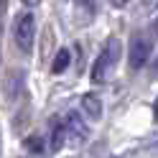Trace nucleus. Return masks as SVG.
<instances>
[{
	"mask_svg": "<svg viewBox=\"0 0 158 158\" xmlns=\"http://www.w3.org/2000/svg\"><path fill=\"white\" fill-rule=\"evenodd\" d=\"M13 38H15V46L23 54H28L33 48V38H36V18H33V13H21L18 15L15 28H13Z\"/></svg>",
	"mask_w": 158,
	"mask_h": 158,
	"instance_id": "1",
	"label": "nucleus"
},
{
	"mask_svg": "<svg viewBox=\"0 0 158 158\" xmlns=\"http://www.w3.org/2000/svg\"><path fill=\"white\" fill-rule=\"evenodd\" d=\"M117 59H120V41H117V38H110L107 46L102 48V54L97 56L94 66H92V79L94 82H102V79L107 77V72L115 66Z\"/></svg>",
	"mask_w": 158,
	"mask_h": 158,
	"instance_id": "2",
	"label": "nucleus"
},
{
	"mask_svg": "<svg viewBox=\"0 0 158 158\" xmlns=\"http://www.w3.org/2000/svg\"><path fill=\"white\" fill-rule=\"evenodd\" d=\"M151 51H153L151 38L135 36L133 41H130V54H127V59H130V66H133V69H143L145 61L151 59Z\"/></svg>",
	"mask_w": 158,
	"mask_h": 158,
	"instance_id": "3",
	"label": "nucleus"
},
{
	"mask_svg": "<svg viewBox=\"0 0 158 158\" xmlns=\"http://www.w3.org/2000/svg\"><path fill=\"white\" fill-rule=\"evenodd\" d=\"M64 127H66V135L72 138V143H82L84 138H87V125L82 123V117H79L77 112H72V115L66 117Z\"/></svg>",
	"mask_w": 158,
	"mask_h": 158,
	"instance_id": "4",
	"label": "nucleus"
},
{
	"mask_svg": "<svg viewBox=\"0 0 158 158\" xmlns=\"http://www.w3.org/2000/svg\"><path fill=\"white\" fill-rule=\"evenodd\" d=\"M82 107H84V112L92 117V120H97V117L102 115V102H100V97H94V94H84L82 97Z\"/></svg>",
	"mask_w": 158,
	"mask_h": 158,
	"instance_id": "5",
	"label": "nucleus"
},
{
	"mask_svg": "<svg viewBox=\"0 0 158 158\" xmlns=\"http://www.w3.org/2000/svg\"><path fill=\"white\" fill-rule=\"evenodd\" d=\"M64 138H66V127H64V123H54V127H51V143H48L51 153H56L59 148L64 145Z\"/></svg>",
	"mask_w": 158,
	"mask_h": 158,
	"instance_id": "6",
	"label": "nucleus"
},
{
	"mask_svg": "<svg viewBox=\"0 0 158 158\" xmlns=\"http://www.w3.org/2000/svg\"><path fill=\"white\" fill-rule=\"evenodd\" d=\"M69 61H72V54H69L66 48H61V51L56 54V59H54V64H51V69H54V74H61V72H66V66H69Z\"/></svg>",
	"mask_w": 158,
	"mask_h": 158,
	"instance_id": "7",
	"label": "nucleus"
},
{
	"mask_svg": "<svg viewBox=\"0 0 158 158\" xmlns=\"http://www.w3.org/2000/svg\"><path fill=\"white\" fill-rule=\"evenodd\" d=\"M26 143L31 145V151H36V153H41V151H44V148H41V145H44V143H41V138H28Z\"/></svg>",
	"mask_w": 158,
	"mask_h": 158,
	"instance_id": "8",
	"label": "nucleus"
},
{
	"mask_svg": "<svg viewBox=\"0 0 158 158\" xmlns=\"http://www.w3.org/2000/svg\"><path fill=\"white\" fill-rule=\"evenodd\" d=\"M153 115H156V120H158V100H156V105H153Z\"/></svg>",
	"mask_w": 158,
	"mask_h": 158,
	"instance_id": "9",
	"label": "nucleus"
},
{
	"mask_svg": "<svg viewBox=\"0 0 158 158\" xmlns=\"http://www.w3.org/2000/svg\"><path fill=\"white\" fill-rule=\"evenodd\" d=\"M23 3H28V5H33V3H36V0H23Z\"/></svg>",
	"mask_w": 158,
	"mask_h": 158,
	"instance_id": "10",
	"label": "nucleus"
},
{
	"mask_svg": "<svg viewBox=\"0 0 158 158\" xmlns=\"http://www.w3.org/2000/svg\"><path fill=\"white\" fill-rule=\"evenodd\" d=\"M117 3H120V5H123V3H125V0H117Z\"/></svg>",
	"mask_w": 158,
	"mask_h": 158,
	"instance_id": "11",
	"label": "nucleus"
},
{
	"mask_svg": "<svg viewBox=\"0 0 158 158\" xmlns=\"http://www.w3.org/2000/svg\"><path fill=\"white\" fill-rule=\"evenodd\" d=\"M156 66H158V61H156Z\"/></svg>",
	"mask_w": 158,
	"mask_h": 158,
	"instance_id": "12",
	"label": "nucleus"
},
{
	"mask_svg": "<svg viewBox=\"0 0 158 158\" xmlns=\"http://www.w3.org/2000/svg\"><path fill=\"white\" fill-rule=\"evenodd\" d=\"M156 148H158V145H156Z\"/></svg>",
	"mask_w": 158,
	"mask_h": 158,
	"instance_id": "13",
	"label": "nucleus"
}]
</instances>
